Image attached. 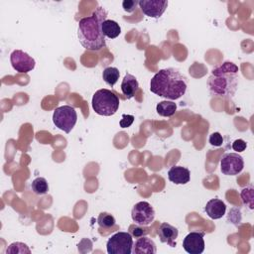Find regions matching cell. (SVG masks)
I'll return each mask as SVG.
<instances>
[{
	"label": "cell",
	"mask_w": 254,
	"mask_h": 254,
	"mask_svg": "<svg viewBox=\"0 0 254 254\" xmlns=\"http://www.w3.org/2000/svg\"><path fill=\"white\" fill-rule=\"evenodd\" d=\"M157 252L155 242L147 237V236H140L138 239L133 243L132 253L133 254H155Z\"/></svg>",
	"instance_id": "obj_14"
},
{
	"label": "cell",
	"mask_w": 254,
	"mask_h": 254,
	"mask_svg": "<svg viewBox=\"0 0 254 254\" xmlns=\"http://www.w3.org/2000/svg\"><path fill=\"white\" fill-rule=\"evenodd\" d=\"M101 29L103 35L109 39H115L121 34V28L119 24L113 20H104L102 22Z\"/></svg>",
	"instance_id": "obj_17"
},
{
	"label": "cell",
	"mask_w": 254,
	"mask_h": 254,
	"mask_svg": "<svg viewBox=\"0 0 254 254\" xmlns=\"http://www.w3.org/2000/svg\"><path fill=\"white\" fill-rule=\"evenodd\" d=\"M131 217L136 224L148 226L155 218V210L148 201H139L133 206Z\"/></svg>",
	"instance_id": "obj_7"
},
{
	"label": "cell",
	"mask_w": 254,
	"mask_h": 254,
	"mask_svg": "<svg viewBox=\"0 0 254 254\" xmlns=\"http://www.w3.org/2000/svg\"><path fill=\"white\" fill-rule=\"evenodd\" d=\"M158 235L163 243H167L171 247H176V239L179 235V230L177 227L171 225L170 223L163 222L159 226L158 229Z\"/></svg>",
	"instance_id": "obj_12"
},
{
	"label": "cell",
	"mask_w": 254,
	"mask_h": 254,
	"mask_svg": "<svg viewBox=\"0 0 254 254\" xmlns=\"http://www.w3.org/2000/svg\"><path fill=\"white\" fill-rule=\"evenodd\" d=\"M187 87V77L173 67L160 69L150 81L151 92L170 100L182 97L186 93Z\"/></svg>",
	"instance_id": "obj_1"
},
{
	"label": "cell",
	"mask_w": 254,
	"mask_h": 254,
	"mask_svg": "<svg viewBox=\"0 0 254 254\" xmlns=\"http://www.w3.org/2000/svg\"><path fill=\"white\" fill-rule=\"evenodd\" d=\"M106 14L100 8L91 16L79 20L77 37L81 46L89 51H98L106 46L105 36L102 33L101 25Z\"/></svg>",
	"instance_id": "obj_2"
},
{
	"label": "cell",
	"mask_w": 254,
	"mask_h": 254,
	"mask_svg": "<svg viewBox=\"0 0 254 254\" xmlns=\"http://www.w3.org/2000/svg\"><path fill=\"white\" fill-rule=\"evenodd\" d=\"M77 120L75 109L70 105H64L56 108L53 113V122L59 129L69 133Z\"/></svg>",
	"instance_id": "obj_5"
},
{
	"label": "cell",
	"mask_w": 254,
	"mask_h": 254,
	"mask_svg": "<svg viewBox=\"0 0 254 254\" xmlns=\"http://www.w3.org/2000/svg\"><path fill=\"white\" fill-rule=\"evenodd\" d=\"M92 108L101 116H112L119 108L118 96L109 89H98L92 96Z\"/></svg>",
	"instance_id": "obj_4"
},
{
	"label": "cell",
	"mask_w": 254,
	"mask_h": 254,
	"mask_svg": "<svg viewBox=\"0 0 254 254\" xmlns=\"http://www.w3.org/2000/svg\"><path fill=\"white\" fill-rule=\"evenodd\" d=\"M247 147V144L244 140L242 139H236L233 143H232V149L234 151H236L237 153L239 152H243Z\"/></svg>",
	"instance_id": "obj_27"
},
{
	"label": "cell",
	"mask_w": 254,
	"mask_h": 254,
	"mask_svg": "<svg viewBox=\"0 0 254 254\" xmlns=\"http://www.w3.org/2000/svg\"><path fill=\"white\" fill-rule=\"evenodd\" d=\"M138 89H139V83L137 78L130 73H126L121 82L122 93L126 96L127 99H130L135 95Z\"/></svg>",
	"instance_id": "obj_16"
},
{
	"label": "cell",
	"mask_w": 254,
	"mask_h": 254,
	"mask_svg": "<svg viewBox=\"0 0 254 254\" xmlns=\"http://www.w3.org/2000/svg\"><path fill=\"white\" fill-rule=\"evenodd\" d=\"M211 94L230 98L238 85V66L231 62H225L211 71L207 80Z\"/></svg>",
	"instance_id": "obj_3"
},
{
	"label": "cell",
	"mask_w": 254,
	"mask_h": 254,
	"mask_svg": "<svg viewBox=\"0 0 254 254\" xmlns=\"http://www.w3.org/2000/svg\"><path fill=\"white\" fill-rule=\"evenodd\" d=\"M120 72L117 67L108 66L103 69L102 71V78L103 80L110 86H113L119 79Z\"/></svg>",
	"instance_id": "obj_19"
},
{
	"label": "cell",
	"mask_w": 254,
	"mask_h": 254,
	"mask_svg": "<svg viewBox=\"0 0 254 254\" xmlns=\"http://www.w3.org/2000/svg\"><path fill=\"white\" fill-rule=\"evenodd\" d=\"M10 62L13 68L20 73H28L36 65L35 60L21 50H15L10 55Z\"/></svg>",
	"instance_id": "obj_9"
},
{
	"label": "cell",
	"mask_w": 254,
	"mask_h": 254,
	"mask_svg": "<svg viewBox=\"0 0 254 254\" xmlns=\"http://www.w3.org/2000/svg\"><path fill=\"white\" fill-rule=\"evenodd\" d=\"M208 142L211 146H214V147H219L222 145L223 143V137L222 135L219 133V132H213L209 135V138H208Z\"/></svg>",
	"instance_id": "obj_24"
},
{
	"label": "cell",
	"mask_w": 254,
	"mask_h": 254,
	"mask_svg": "<svg viewBox=\"0 0 254 254\" xmlns=\"http://www.w3.org/2000/svg\"><path fill=\"white\" fill-rule=\"evenodd\" d=\"M133 122H134V116L133 115L123 114L119 124H120V127H122V128H128L132 125Z\"/></svg>",
	"instance_id": "obj_26"
},
{
	"label": "cell",
	"mask_w": 254,
	"mask_h": 254,
	"mask_svg": "<svg viewBox=\"0 0 254 254\" xmlns=\"http://www.w3.org/2000/svg\"><path fill=\"white\" fill-rule=\"evenodd\" d=\"M115 218L108 212H101L97 217V223L101 228H110L115 225Z\"/></svg>",
	"instance_id": "obj_21"
},
{
	"label": "cell",
	"mask_w": 254,
	"mask_h": 254,
	"mask_svg": "<svg viewBox=\"0 0 254 254\" xmlns=\"http://www.w3.org/2000/svg\"><path fill=\"white\" fill-rule=\"evenodd\" d=\"M168 178L175 185H186L190 180V173L183 166H173L168 171Z\"/></svg>",
	"instance_id": "obj_13"
},
{
	"label": "cell",
	"mask_w": 254,
	"mask_h": 254,
	"mask_svg": "<svg viewBox=\"0 0 254 254\" xmlns=\"http://www.w3.org/2000/svg\"><path fill=\"white\" fill-rule=\"evenodd\" d=\"M31 188H32V190L34 193L38 194V195H42V194H45L49 191V185H48V182L45 178H42V177H38L36 178L33 182H32V185H31Z\"/></svg>",
	"instance_id": "obj_20"
},
{
	"label": "cell",
	"mask_w": 254,
	"mask_h": 254,
	"mask_svg": "<svg viewBox=\"0 0 254 254\" xmlns=\"http://www.w3.org/2000/svg\"><path fill=\"white\" fill-rule=\"evenodd\" d=\"M156 110L158 114L163 117H171L175 114L177 110V104L171 100L161 101L157 104Z\"/></svg>",
	"instance_id": "obj_18"
},
{
	"label": "cell",
	"mask_w": 254,
	"mask_h": 254,
	"mask_svg": "<svg viewBox=\"0 0 254 254\" xmlns=\"http://www.w3.org/2000/svg\"><path fill=\"white\" fill-rule=\"evenodd\" d=\"M204 210L210 218L219 219L225 214L226 205L222 200L218 198H211L206 202Z\"/></svg>",
	"instance_id": "obj_15"
},
{
	"label": "cell",
	"mask_w": 254,
	"mask_h": 254,
	"mask_svg": "<svg viewBox=\"0 0 254 254\" xmlns=\"http://www.w3.org/2000/svg\"><path fill=\"white\" fill-rule=\"evenodd\" d=\"M130 234L132 236H135V237H140V236H144L146 234L149 233V229L148 228H144L143 225H139V224H136V225H131L130 228Z\"/></svg>",
	"instance_id": "obj_23"
},
{
	"label": "cell",
	"mask_w": 254,
	"mask_h": 254,
	"mask_svg": "<svg viewBox=\"0 0 254 254\" xmlns=\"http://www.w3.org/2000/svg\"><path fill=\"white\" fill-rule=\"evenodd\" d=\"M133 247L132 235L128 232L119 231L113 234L106 243L108 254H131Z\"/></svg>",
	"instance_id": "obj_6"
},
{
	"label": "cell",
	"mask_w": 254,
	"mask_h": 254,
	"mask_svg": "<svg viewBox=\"0 0 254 254\" xmlns=\"http://www.w3.org/2000/svg\"><path fill=\"white\" fill-rule=\"evenodd\" d=\"M203 236V232H190L183 241L184 249L190 254H201L204 251Z\"/></svg>",
	"instance_id": "obj_10"
},
{
	"label": "cell",
	"mask_w": 254,
	"mask_h": 254,
	"mask_svg": "<svg viewBox=\"0 0 254 254\" xmlns=\"http://www.w3.org/2000/svg\"><path fill=\"white\" fill-rule=\"evenodd\" d=\"M137 5H139V1L136 0H124L122 2V7L127 13H132L136 9Z\"/></svg>",
	"instance_id": "obj_25"
},
{
	"label": "cell",
	"mask_w": 254,
	"mask_h": 254,
	"mask_svg": "<svg viewBox=\"0 0 254 254\" xmlns=\"http://www.w3.org/2000/svg\"><path fill=\"white\" fill-rule=\"evenodd\" d=\"M139 6L143 14L151 18H159L165 12L168 1L166 0H141Z\"/></svg>",
	"instance_id": "obj_11"
},
{
	"label": "cell",
	"mask_w": 254,
	"mask_h": 254,
	"mask_svg": "<svg viewBox=\"0 0 254 254\" xmlns=\"http://www.w3.org/2000/svg\"><path fill=\"white\" fill-rule=\"evenodd\" d=\"M6 253L7 254L8 253H12V254L20 253V254H23V253H31V250L29 249V247L25 243L14 242V243L9 245V247L6 250Z\"/></svg>",
	"instance_id": "obj_22"
},
{
	"label": "cell",
	"mask_w": 254,
	"mask_h": 254,
	"mask_svg": "<svg viewBox=\"0 0 254 254\" xmlns=\"http://www.w3.org/2000/svg\"><path fill=\"white\" fill-rule=\"evenodd\" d=\"M244 168V160L238 153L224 154L220 160V171L226 176L238 175Z\"/></svg>",
	"instance_id": "obj_8"
}]
</instances>
